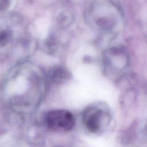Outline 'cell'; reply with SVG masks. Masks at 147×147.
Returning a JSON list of instances; mask_svg holds the SVG:
<instances>
[{
  "label": "cell",
  "mask_w": 147,
  "mask_h": 147,
  "mask_svg": "<svg viewBox=\"0 0 147 147\" xmlns=\"http://www.w3.org/2000/svg\"><path fill=\"white\" fill-rule=\"evenodd\" d=\"M86 13L88 24L95 30L104 33L114 32L122 17L120 7L113 0H95Z\"/></svg>",
  "instance_id": "1"
},
{
  "label": "cell",
  "mask_w": 147,
  "mask_h": 147,
  "mask_svg": "<svg viewBox=\"0 0 147 147\" xmlns=\"http://www.w3.org/2000/svg\"><path fill=\"white\" fill-rule=\"evenodd\" d=\"M128 63V55L124 48L113 47L105 52L104 67L106 74L113 75L123 74Z\"/></svg>",
  "instance_id": "2"
},
{
  "label": "cell",
  "mask_w": 147,
  "mask_h": 147,
  "mask_svg": "<svg viewBox=\"0 0 147 147\" xmlns=\"http://www.w3.org/2000/svg\"><path fill=\"white\" fill-rule=\"evenodd\" d=\"M46 122L52 129L65 131L73 127L75 119L72 114L67 110H54L47 114Z\"/></svg>",
  "instance_id": "3"
},
{
  "label": "cell",
  "mask_w": 147,
  "mask_h": 147,
  "mask_svg": "<svg viewBox=\"0 0 147 147\" xmlns=\"http://www.w3.org/2000/svg\"><path fill=\"white\" fill-rule=\"evenodd\" d=\"M103 111L98 107H92L84 112L83 122L86 127L91 132L97 131L100 127Z\"/></svg>",
  "instance_id": "4"
},
{
  "label": "cell",
  "mask_w": 147,
  "mask_h": 147,
  "mask_svg": "<svg viewBox=\"0 0 147 147\" xmlns=\"http://www.w3.org/2000/svg\"><path fill=\"white\" fill-rule=\"evenodd\" d=\"M48 76L55 82H60L69 77V72L63 66L55 65L49 69Z\"/></svg>",
  "instance_id": "5"
},
{
  "label": "cell",
  "mask_w": 147,
  "mask_h": 147,
  "mask_svg": "<svg viewBox=\"0 0 147 147\" xmlns=\"http://www.w3.org/2000/svg\"><path fill=\"white\" fill-rule=\"evenodd\" d=\"M74 21V15L69 11H64L61 13L57 18V22L60 26L68 27Z\"/></svg>",
  "instance_id": "6"
},
{
  "label": "cell",
  "mask_w": 147,
  "mask_h": 147,
  "mask_svg": "<svg viewBox=\"0 0 147 147\" xmlns=\"http://www.w3.org/2000/svg\"><path fill=\"white\" fill-rule=\"evenodd\" d=\"M12 32L11 29L5 28L0 30V47H5L11 41Z\"/></svg>",
  "instance_id": "7"
},
{
  "label": "cell",
  "mask_w": 147,
  "mask_h": 147,
  "mask_svg": "<svg viewBox=\"0 0 147 147\" xmlns=\"http://www.w3.org/2000/svg\"><path fill=\"white\" fill-rule=\"evenodd\" d=\"M44 49L46 52L51 54L56 52L57 49V43L53 36H50L46 40L44 43Z\"/></svg>",
  "instance_id": "8"
},
{
  "label": "cell",
  "mask_w": 147,
  "mask_h": 147,
  "mask_svg": "<svg viewBox=\"0 0 147 147\" xmlns=\"http://www.w3.org/2000/svg\"><path fill=\"white\" fill-rule=\"evenodd\" d=\"M10 5V0H0V11L6 10Z\"/></svg>",
  "instance_id": "9"
}]
</instances>
